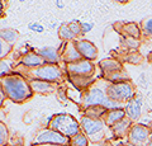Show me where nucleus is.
I'll return each instance as SVG.
<instances>
[{
  "mask_svg": "<svg viewBox=\"0 0 152 146\" xmlns=\"http://www.w3.org/2000/svg\"><path fill=\"white\" fill-rule=\"evenodd\" d=\"M1 89L5 92L7 97L15 103H22L33 95V90L28 79L19 74H10L1 78Z\"/></svg>",
  "mask_w": 152,
  "mask_h": 146,
  "instance_id": "nucleus-1",
  "label": "nucleus"
},
{
  "mask_svg": "<svg viewBox=\"0 0 152 146\" xmlns=\"http://www.w3.org/2000/svg\"><path fill=\"white\" fill-rule=\"evenodd\" d=\"M19 75H23L26 79H38V80H45V81L57 84V83H60L64 80L65 74L58 65L46 64L43 66H39L37 69L26 67V71H23Z\"/></svg>",
  "mask_w": 152,
  "mask_h": 146,
  "instance_id": "nucleus-2",
  "label": "nucleus"
},
{
  "mask_svg": "<svg viewBox=\"0 0 152 146\" xmlns=\"http://www.w3.org/2000/svg\"><path fill=\"white\" fill-rule=\"evenodd\" d=\"M51 128L62 134L66 137H74L79 134V123L70 114H57L51 121Z\"/></svg>",
  "mask_w": 152,
  "mask_h": 146,
  "instance_id": "nucleus-3",
  "label": "nucleus"
},
{
  "mask_svg": "<svg viewBox=\"0 0 152 146\" xmlns=\"http://www.w3.org/2000/svg\"><path fill=\"white\" fill-rule=\"evenodd\" d=\"M105 93L109 99H113L121 103L123 102L127 103L136 95L134 85L131 83V80L123 81V83H117V84H109V85H107Z\"/></svg>",
  "mask_w": 152,
  "mask_h": 146,
  "instance_id": "nucleus-4",
  "label": "nucleus"
},
{
  "mask_svg": "<svg viewBox=\"0 0 152 146\" xmlns=\"http://www.w3.org/2000/svg\"><path fill=\"white\" fill-rule=\"evenodd\" d=\"M108 95L107 93L100 89L99 87H90L84 94L83 98V106L85 108L94 107V106H103L105 107L108 102Z\"/></svg>",
  "mask_w": 152,
  "mask_h": 146,
  "instance_id": "nucleus-5",
  "label": "nucleus"
},
{
  "mask_svg": "<svg viewBox=\"0 0 152 146\" xmlns=\"http://www.w3.org/2000/svg\"><path fill=\"white\" fill-rule=\"evenodd\" d=\"M66 71L69 75H84V76H93L95 73V65L93 61L89 60H80L72 64L66 65Z\"/></svg>",
  "mask_w": 152,
  "mask_h": 146,
  "instance_id": "nucleus-6",
  "label": "nucleus"
},
{
  "mask_svg": "<svg viewBox=\"0 0 152 146\" xmlns=\"http://www.w3.org/2000/svg\"><path fill=\"white\" fill-rule=\"evenodd\" d=\"M36 144H55V145H65L67 144V137L64 136L62 134L57 132V131L52 128H46L42 130L38 136L34 140Z\"/></svg>",
  "mask_w": 152,
  "mask_h": 146,
  "instance_id": "nucleus-7",
  "label": "nucleus"
},
{
  "mask_svg": "<svg viewBox=\"0 0 152 146\" xmlns=\"http://www.w3.org/2000/svg\"><path fill=\"white\" fill-rule=\"evenodd\" d=\"M150 136V130L143 125L133 126L129 131V141L133 146H143Z\"/></svg>",
  "mask_w": 152,
  "mask_h": 146,
  "instance_id": "nucleus-8",
  "label": "nucleus"
},
{
  "mask_svg": "<svg viewBox=\"0 0 152 146\" xmlns=\"http://www.w3.org/2000/svg\"><path fill=\"white\" fill-rule=\"evenodd\" d=\"M60 54H61V60H62L66 65L83 60V56L80 55L77 47H76L75 41L65 42L64 43V50L61 51Z\"/></svg>",
  "mask_w": 152,
  "mask_h": 146,
  "instance_id": "nucleus-9",
  "label": "nucleus"
},
{
  "mask_svg": "<svg viewBox=\"0 0 152 146\" xmlns=\"http://www.w3.org/2000/svg\"><path fill=\"white\" fill-rule=\"evenodd\" d=\"M142 104H143V101H142V97L140 94H136L131 101H128L126 103L124 111H126V114L128 116V118L131 121H137L141 117Z\"/></svg>",
  "mask_w": 152,
  "mask_h": 146,
  "instance_id": "nucleus-10",
  "label": "nucleus"
},
{
  "mask_svg": "<svg viewBox=\"0 0 152 146\" xmlns=\"http://www.w3.org/2000/svg\"><path fill=\"white\" fill-rule=\"evenodd\" d=\"M75 43L80 55L83 56V59L94 61L98 57V48L93 42H90L88 40H75Z\"/></svg>",
  "mask_w": 152,
  "mask_h": 146,
  "instance_id": "nucleus-11",
  "label": "nucleus"
},
{
  "mask_svg": "<svg viewBox=\"0 0 152 146\" xmlns=\"http://www.w3.org/2000/svg\"><path fill=\"white\" fill-rule=\"evenodd\" d=\"M81 127H83L84 132L88 136L94 137L95 135L103 132L104 125L100 120H93V118H89V117H84L81 120Z\"/></svg>",
  "mask_w": 152,
  "mask_h": 146,
  "instance_id": "nucleus-12",
  "label": "nucleus"
},
{
  "mask_svg": "<svg viewBox=\"0 0 152 146\" xmlns=\"http://www.w3.org/2000/svg\"><path fill=\"white\" fill-rule=\"evenodd\" d=\"M20 64L23 65V66L28 67V69H37L39 66H43V65H46L47 62L38 52L29 51V52H27V54H24L22 56Z\"/></svg>",
  "mask_w": 152,
  "mask_h": 146,
  "instance_id": "nucleus-13",
  "label": "nucleus"
},
{
  "mask_svg": "<svg viewBox=\"0 0 152 146\" xmlns=\"http://www.w3.org/2000/svg\"><path fill=\"white\" fill-rule=\"evenodd\" d=\"M28 81H29V85L32 88L33 93H38V94H51L57 88V84L45 81V80L28 79Z\"/></svg>",
  "mask_w": 152,
  "mask_h": 146,
  "instance_id": "nucleus-14",
  "label": "nucleus"
},
{
  "mask_svg": "<svg viewBox=\"0 0 152 146\" xmlns=\"http://www.w3.org/2000/svg\"><path fill=\"white\" fill-rule=\"evenodd\" d=\"M42 57L45 59V61L47 64H52V65H58V62L61 61V54L60 51L55 48V47L47 46V47H42L37 51Z\"/></svg>",
  "mask_w": 152,
  "mask_h": 146,
  "instance_id": "nucleus-15",
  "label": "nucleus"
},
{
  "mask_svg": "<svg viewBox=\"0 0 152 146\" xmlns=\"http://www.w3.org/2000/svg\"><path fill=\"white\" fill-rule=\"evenodd\" d=\"M99 67L103 71L104 76H107L109 74H113L115 71H119V70L123 69L122 64L115 59L108 57V59H103L102 61H99Z\"/></svg>",
  "mask_w": 152,
  "mask_h": 146,
  "instance_id": "nucleus-16",
  "label": "nucleus"
},
{
  "mask_svg": "<svg viewBox=\"0 0 152 146\" xmlns=\"http://www.w3.org/2000/svg\"><path fill=\"white\" fill-rule=\"evenodd\" d=\"M69 79L72 83V85L79 90H84V89L88 90L94 83L93 76H84V75H69Z\"/></svg>",
  "mask_w": 152,
  "mask_h": 146,
  "instance_id": "nucleus-17",
  "label": "nucleus"
},
{
  "mask_svg": "<svg viewBox=\"0 0 152 146\" xmlns=\"http://www.w3.org/2000/svg\"><path fill=\"white\" fill-rule=\"evenodd\" d=\"M126 111L124 108H119V109H110L105 114V122L109 126H114L115 123H118L119 121L126 118Z\"/></svg>",
  "mask_w": 152,
  "mask_h": 146,
  "instance_id": "nucleus-18",
  "label": "nucleus"
},
{
  "mask_svg": "<svg viewBox=\"0 0 152 146\" xmlns=\"http://www.w3.org/2000/svg\"><path fill=\"white\" fill-rule=\"evenodd\" d=\"M122 29H123V33L126 34V37H132V38H134V40H140L142 36L141 27L137 24V23H133V22L124 23Z\"/></svg>",
  "mask_w": 152,
  "mask_h": 146,
  "instance_id": "nucleus-19",
  "label": "nucleus"
},
{
  "mask_svg": "<svg viewBox=\"0 0 152 146\" xmlns=\"http://www.w3.org/2000/svg\"><path fill=\"white\" fill-rule=\"evenodd\" d=\"M131 125H132V121H131L129 118H124V120L119 121L118 123H115L114 126H112L114 135H115V136H119V137L124 136V135L128 132V130L131 128Z\"/></svg>",
  "mask_w": 152,
  "mask_h": 146,
  "instance_id": "nucleus-20",
  "label": "nucleus"
},
{
  "mask_svg": "<svg viewBox=\"0 0 152 146\" xmlns=\"http://www.w3.org/2000/svg\"><path fill=\"white\" fill-rule=\"evenodd\" d=\"M108 109L103 106H94V107H89L86 108L85 111V114L89 118H93V120H100L102 117H105Z\"/></svg>",
  "mask_w": 152,
  "mask_h": 146,
  "instance_id": "nucleus-21",
  "label": "nucleus"
},
{
  "mask_svg": "<svg viewBox=\"0 0 152 146\" xmlns=\"http://www.w3.org/2000/svg\"><path fill=\"white\" fill-rule=\"evenodd\" d=\"M0 37H1L3 41H5V42H8L9 45L13 46L17 42L18 37H19V33L15 29H13V28H1Z\"/></svg>",
  "mask_w": 152,
  "mask_h": 146,
  "instance_id": "nucleus-22",
  "label": "nucleus"
},
{
  "mask_svg": "<svg viewBox=\"0 0 152 146\" xmlns=\"http://www.w3.org/2000/svg\"><path fill=\"white\" fill-rule=\"evenodd\" d=\"M107 80L110 81V84H117V83H123V81H128L129 80V76H128V74L126 73L124 69L119 70V71H115L113 74H109L105 76Z\"/></svg>",
  "mask_w": 152,
  "mask_h": 146,
  "instance_id": "nucleus-23",
  "label": "nucleus"
},
{
  "mask_svg": "<svg viewBox=\"0 0 152 146\" xmlns=\"http://www.w3.org/2000/svg\"><path fill=\"white\" fill-rule=\"evenodd\" d=\"M58 37L64 42H71V41H75V38H76L72 32L70 31L67 23H62V24L60 26V28H58Z\"/></svg>",
  "mask_w": 152,
  "mask_h": 146,
  "instance_id": "nucleus-24",
  "label": "nucleus"
},
{
  "mask_svg": "<svg viewBox=\"0 0 152 146\" xmlns=\"http://www.w3.org/2000/svg\"><path fill=\"white\" fill-rule=\"evenodd\" d=\"M128 64H132V65H140L142 61H143V57L140 52L137 51H131L126 55V59H124Z\"/></svg>",
  "mask_w": 152,
  "mask_h": 146,
  "instance_id": "nucleus-25",
  "label": "nucleus"
},
{
  "mask_svg": "<svg viewBox=\"0 0 152 146\" xmlns=\"http://www.w3.org/2000/svg\"><path fill=\"white\" fill-rule=\"evenodd\" d=\"M10 73H12V61L3 59L0 61V75H1V78H5L8 75H10Z\"/></svg>",
  "mask_w": 152,
  "mask_h": 146,
  "instance_id": "nucleus-26",
  "label": "nucleus"
},
{
  "mask_svg": "<svg viewBox=\"0 0 152 146\" xmlns=\"http://www.w3.org/2000/svg\"><path fill=\"white\" fill-rule=\"evenodd\" d=\"M69 24V28H70V31L74 33L75 37H80V36H83V29H81V22H79V21H71L70 23H67Z\"/></svg>",
  "mask_w": 152,
  "mask_h": 146,
  "instance_id": "nucleus-27",
  "label": "nucleus"
},
{
  "mask_svg": "<svg viewBox=\"0 0 152 146\" xmlns=\"http://www.w3.org/2000/svg\"><path fill=\"white\" fill-rule=\"evenodd\" d=\"M12 50H13L12 45H9L8 42L3 41V40H0V57H1V60L7 59L8 55L12 52Z\"/></svg>",
  "mask_w": 152,
  "mask_h": 146,
  "instance_id": "nucleus-28",
  "label": "nucleus"
},
{
  "mask_svg": "<svg viewBox=\"0 0 152 146\" xmlns=\"http://www.w3.org/2000/svg\"><path fill=\"white\" fill-rule=\"evenodd\" d=\"M71 145L72 146H88V139L84 134H77L75 135L72 140H71Z\"/></svg>",
  "mask_w": 152,
  "mask_h": 146,
  "instance_id": "nucleus-29",
  "label": "nucleus"
},
{
  "mask_svg": "<svg viewBox=\"0 0 152 146\" xmlns=\"http://www.w3.org/2000/svg\"><path fill=\"white\" fill-rule=\"evenodd\" d=\"M141 31H142V34L143 36L152 37V18H148V19H145L142 22Z\"/></svg>",
  "mask_w": 152,
  "mask_h": 146,
  "instance_id": "nucleus-30",
  "label": "nucleus"
},
{
  "mask_svg": "<svg viewBox=\"0 0 152 146\" xmlns=\"http://www.w3.org/2000/svg\"><path fill=\"white\" fill-rule=\"evenodd\" d=\"M123 45H124L128 50L136 51V48H138L140 46V40H134L132 37H124L123 38Z\"/></svg>",
  "mask_w": 152,
  "mask_h": 146,
  "instance_id": "nucleus-31",
  "label": "nucleus"
},
{
  "mask_svg": "<svg viewBox=\"0 0 152 146\" xmlns=\"http://www.w3.org/2000/svg\"><path fill=\"white\" fill-rule=\"evenodd\" d=\"M7 140H8V130L4 126V123H1L0 125V144H1V146L5 145Z\"/></svg>",
  "mask_w": 152,
  "mask_h": 146,
  "instance_id": "nucleus-32",
  "label": "nucleus"
},
{
  "mask_svg": "<svg viewBox=\"0 0 152 146\" xmlns=\"http://www.w3.org/2000/svg\"><path fill=\"white\" fill-rule=\"evenodd\" d=\"M28 28H29L31 31H33V32H37V33H42V32L45 31V27L42 26V24H39L38 22L29 23V24H28Z\"/></svg>",
  "mask_w": 152,
  "mask_h": 146,
  "instance_id": "nucleus-33",
  "label": "nucleus"
},
{
  "mask_svg": "<svg viewBox=\"0 0 152 146\" xmlns=\"http://www.w3.org/2000/svg\"><path fill=\"white\" fill-rule=\"evenodd\" d=\"M94 28V24L93 23H89V22H81V29H83V34H86L89 33Z\"/></svg>",
  "mask_w": 152,
  "mask_h": 146,
  "instance_id": "nucleus-34",
  "label": "nucleus"
},
{
  "mask_svg": "<svg viewBox=\"0 0 152 146\" xmlns=\"http://www.w3.org/2000/svg\"><path fill=\"white\" fill-rule=\"evenodd\" d=\"M138 84L142 85L143 88H147L148 87V80H147V75L145 73H141L140 76H138Z\"/></svg>",
  "mask_w": 152,
  "mask_h": 146,
  "instance_id": "nucleus-35",
  "label": "nucleus"
},
{
  "mask_svg": "<svg viewBox=\"0 0 152 146\" xmlns=\"http://www.w3.org/2000/svg\"><path fill=\"white\" fill-rule=\"evenodd\" d=\"M5 98H8V97H7V94H5V92H4L3 89H0V104H3V103H4V99H5Z\"/></svg>",
  "mask_w": 152,
  "mask_h": 146,
  "instance_id": "nucleus-36",
  "label": "nucleus"
},
{
  "mask_svg": "<svg viewBox=\"0 0 152 146\" xmlns=\"http://www.w3.org/2000/svg\"><path fill=\"white\" fill-rule=\"evenodd\" d=\"M56 7L58 8V9H62L65 7V4H64L62 0H56Z\"/></svg>",
  "mask_w": 152,
  "mask_h": 146,
  "instance_id": "nucleus-37",
  "label": "nucleus"
},
{
  "mask_svg": "<svg viewBox=\"0 0 152 146\" xmlns=\"http://www.w3.org/2000/svg\"><path fill=\"white\" fill-rule=\"evenodd\" d=\"M147 59H148L150 62H152V50H151V52L148 54V56H147Z\"/></svg>",
  "mask_w": 152,
  "mask_h": 146,
  "instance_id": "nucleus-38",
  "label": "nucleus"
},
{
  "mask_svg": "<svg viewBox=\"0 0 152 146\" xmlns=\"http://www.w3.org/2000/svg\"><path fill=\"white\" fill-rule=\"evenodd\" d=\"M115 1H118V3H122V4H124V3H127V1H129V0H115Z\"/></svg>",
  "mask_w": 152,
  "mask_h": 146,
  "instance_id": "nucleus-39",
  "label": "nucleus"
},
{
  "mask_svg": "<svg viewBox=\"0 0 152 146\" xmlns=\"http://www.w3.org/2000/svg\"><path fill=\"white\" fill-rule=\"evenodd\" d=\"M43 146H62V145H55V144H46Z\"/></svg>",
  "mask_w": 152,
  "mask_h": 146,
  "instance_id": "nucleus-40",
  "label": "nucleus"
},
{
  "mask_svg": "<svg viewBox=\"0 0 152 146\" xmlns=\"http://www.w3.org/2000/svg\"><path fill=\"white\" fill-rule=\"evenodd\" d=\"M147 146H152V141H151V142H150L148 145H147Z\"/></svg>",
  "mask_w": 152,
  "mask_h": 146,
  "instance_id": "nucleus-41",
  "label": "nucleus"
},
{
  "mask_svg": "<svg viewBox=\"0 0 152 146\" xmlns=\"http://www.w3.org/2000/svg\"><path fill=\"white\" fill-rule=\"evenodd\" d=\"M19 1H20V3H23V1H24V0H19Z\"/></svg>",
  "mask_w": 152,
  "mask_h": 146,
  "instance_id": "nucleus-42",
  "label": "nucleus"
},
{
  "mask_svg": "<svg viewBox=\"0 0 152 146\" xmlns=\"http://www.w3.org/2000/svg\"><path fill=\"white\" fill-rule=\"evenodd\" d=\"M131 146H133V145H131Z\"/></svg>",
  "mask_w": 152,
  "mask_h": 146,
  "instance_id": "nucleus-43",
  "label": "nucleus"
}]
</instances>
